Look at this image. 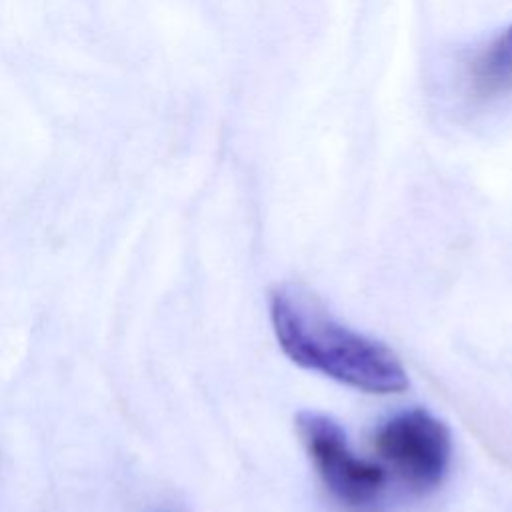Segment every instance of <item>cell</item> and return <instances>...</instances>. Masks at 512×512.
<instances>
[{
	"instance_id": "obj_2",
	"label": "cell",
	"mask_w": 512,
	"mask_h": 512,
	"mask_svg": "<svg viewBox=\"0 0 512 512\" xmlns=\"http://www.w3.org/2000/svg\"><path fill=\"white\" fill-rule=\"evenodd\" d=\"M296 426L320 480L334 500L358 512L380 504L386 488L384 468L360 458L332 418L318 412H300Z\"/></svg>"
},
{
	"instance_id": "obj_4",
	"label": "cell",
	"mask_w": 512,
	"mask_h": 512,
	"mask_svg": "<svg viewBox=\"0 0 512 512\" xmlns=\"http://www.w3.org/2000/svg\"><path fill=\"white\" fill-rule=\"evenodd\" d=\"M464 78L470 96L480 102L512 92V24L474 52Z\"/></svg>"
},
{
	"instance_id": "obj_1",
	"label": "cell",
	"mask_w": 512,
	"mask_h": 512,
	"mask_svg": "<svg viewBox=\"0 0 512 512\" xmlns=\"http://www.w3.org/2000/svg\"><path fill=\"white\" fill-rule=\"evenodd\" d=\"M270 322L282 352L306 370L370 394H396L408 386L390 348L344 326L300 288L274 290Z\"/></svg>"
},
{
	"instance_id": "obj_3",
	"label": "cell",
	"mask_w": 512,
	"mask_h": 512,
	"mask_svg": "<svg viewBox=\"0 0 512 512\" xmlns=\"http://www.w3.org/2000/svg\"><path fill=\"white\" fill-rule=\"evenodd\" d=\"M380 460L416 494L434 490L446 476L452 440L444 422L422 408L388 418L374 436Z\"/></svg>"
},
{
	"instance_id": "obj_5",
	"label": "cell",
	"mask_w": 512,
	"mask_h": 512,
	"mask_svg": "<svg viewBox=\"0 0 512 512\" xmlns=\"http://www.w3.org/2000/svg\"><path fill=\"white\" fill-rule=\"evenodd\" d=\"M152 512H180V510H176V508H156Z\"/></svg>"
}]
</instances>
